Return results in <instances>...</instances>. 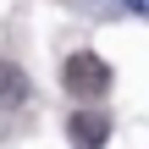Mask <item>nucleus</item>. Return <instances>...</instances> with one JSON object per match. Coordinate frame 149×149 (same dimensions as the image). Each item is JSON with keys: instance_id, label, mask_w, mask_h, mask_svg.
<instances>
[{"instance_id": "f257e3e1", "label": "nucleus", "mask_w": 149, "mask_h": 149, "mask_svg": "<svg viewBox=\"0 0 149 149\" xmlns=\"http://www.w3.org/2000/svg\"><path fill=\"white\" fill-rule=\"evenodd\" d=\"M61 83H66V94H72V100H100V94L111 88V66H105L94 50H77V55H66Z\"/></svg>"}, {"instance_id": "f03ea898", "label": "nucleus", "mask_w": 149, "mask_h": 149, "mask_svg": "<svg viewBox=\"0 0 149 149\" xmlns=\"http://www.w3.org/2000/svg\"><path fill=\"white\" fill-rule=\"evenodd\" d=\"M66 133H72V144H105V138H111V116H100V111H77V116L66 122Z\"/></svg>"}, {"instance_id": "7ed1b4c3", "label": "nucleus", "mask_w": 149, "mask_h": 149, "mask_svg": "<svg viewBox=\"0 0 149 149\" xmlns=\"http://www.w3.org/2000/svg\"><path fill=\"white\" fill-rule=\"evenodd\" d=\"M28 100V72L17 61H0V111H17Z\"/></svg>"}, {"instance_id": "20e7f679", "label": "nucleus", "mask_w": 149, "mask_h": 149, "mask_svg": "<svg viewBox=\"0 0 149 149\" xmlns=\"http://www.w3.org/2000/svg\"><path fill=\"white\" fill-rule=\"evenodd\" d=\"M127 6H133V11H149V0H127Z\"/></svg>"}]
</instances>
